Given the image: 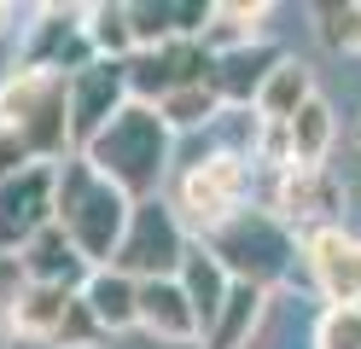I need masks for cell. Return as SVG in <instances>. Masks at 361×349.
Returning <instances> with one entry per match:
<instances>
[{
  "label": "cell",
  "instance_id": "1",
  "mask_svg": "<svg viewBox=\"0 0 361 349\" xmlns=\"http://www.w3.org/2000/svg\"><path fill=\"white\" fill-rule=\"evenodd\" d=\"M169 152H175V128L157 116V105H123L111 123L82 146V157L117 186L128 204L157 198V186L169 175Z\"/></svg>",
  "mask_w": 361,
  "mask_h": 349
},
{
  "label": "cell",
  "instance_id": "2",
  "mask_svg": "<svg viewBox=\"0 0 361 349\" xmlns=\"http://www.w3.org/2000/svg\"><path fill=\"white\" fill-rule=\"evenodd\" d=\"M128 216H134V204H128L82 152H71V157L59 163L53 221L64 227V239H71L94 268H111V262H117V245H123V233H128Z\"/></svg>",
  "mask_w": 361,
  "mask_h": 349
},
{
  "label": "cell",
  "instance_id": "3",
  "mask_svg": "<svg viewBox=\"0 0 361 349\" xmlns=\"http://www.w3.org/2000/svg\"><path fill=\"white\" fill-rule=\"evenodd\" d=\"M204 245L216 250V262L228 268L239 286H262V291L280 286L291 274V262L303 256V239L274 216V209H239L233 221L204 233Z\"/></svg>",
  "mask_w": 361,
  "mask_h": 349
},
{
  "label": "cell",
  "instance_id": "4",
  "mask_svg": "<svg viewBox=\"0 0 361 349\" xmlns=\"http://www.w3.org/2000/svg\"><path fill=\"white\" fill-rule=\"evenodd\" d=\"M245 192H251V157L233 146H216L204 157H192L175 180V216L198 227V239L216 233L221 221H233L245 209Z\"/></svg>",
  "mask_w": 361,
  "mask_h": 349
},
{
  "label": "cell",
  "instance_id": "5",
  "mask_svg": "<svg viewBox=\"0 0 361 349\" xmlns=\"http://www.w3.org/2000/svg\"><path fill=\"white\" fill-rule=\"evenodd\" d=\"M187 245H192V239H187V221L175 216V204L146 198V204H134L128 233H123L117 262H111V268H123L128 279H175Z\"/></svg>",
  "mask_w": 361,
  "mask_h": 349
},
{
  "label": "cell",
  "instance_id": "6",
  "mask_svg": "<svg viewBox=\"0 0 361 349\" xmlns=\"http://www.w3.org/2000/svg\"><path fill=\"white\" fill-rule=\"evenodd\" d=\"M344 180L332 169H280L274 175V192H268V209L298 233H314V227H344Z\"/></svg>",
  "mask_w": 361,
  "mask_h": 349
},
{
  "label": "cell",
  "instance_id": "7",
  "mask_svg": "<svg viewBox=\"0 0 361 349\" xmlns=\"http://www.w3.org/2000/svg\"><path fill=\"white\" fill-rule=\"evenodd\" d=\"M210 70H216V53L204 41H164V47H152V53L128 59V93L140 105H164L180 87H204Z\"/></svg>",
  "mask_w": 361,
  "mask_h": 349
},
{
  "label": "cell",
  "instance_id": "8",
  "mask_svg": "<svg viewBox=\"0 0 361 349\" xmlns=\"http://www.w3.org/2000/svg\"><path fill=\"white\" fill-rule=\"evenodd\" d=\"M53 186L59 163H35V169L0 180V256H24L35 233L53 227Z\"/></svg>",
  "mask_w": 361,
  "mask_h": 349
},
{
  "label": "cell",
  "instance_id": "9",
  "mask_svg": "<svg viewBox=\"0 0 361 349\" xmlns=\"http://www.w3.org/2000/svg\"><path fill=\"white\" fill-rule=\"evenodd\" d=\"M30 70H47V76L71 82L76 70L94 64V41H87V6H41V23L30 30L24 47Z\"/></svg>",
  "mask_w": 361,
  "mask_h": 349
},
{
  "label": "cell",
  "instance_id": "10",
  "mask_svg": "<svg viewBox=\"0 0 361 349\" xmlns=\"http://www.w3.org/2000/svg\"><path fill=\"white\" fill-rule=\"evenodd\" d=\"M123 105H134V93H128V64L94 59L87 70H76V76H71V140H76V152H82Z\"/></svg>",
  "mask_w": 361,
  "mask_h": 349
},
{
  "label": "cell",
  "instance_id": "11",
  "mask_svg": "<svg viewBox=\"0 0 361 349\" xmlns=\"http://www.w3.org/2000/svg\"><path fill=\"white\" fill-rule=\"evenodd\" d=\"M303 262L314 274V286L332 309H344V302H361V239L344 227H314L303 233Z\"/></svg>",
  "mask_w": 361,
  "mask_h": 349
},
{
  "label": "cell",
  "instance_id": "12",
  "mask_svg": "<svg viewBox=\"0 0 361 349\" xmlns=\"http://www.w3.org/2000/svg\"><path fill=\"white\" fill-rule=\"evenodd\" d=\"M286 64L280 47H268V41H251V47H239V53H221L216 70H210V87H216V99L228 105V111H257V93L268 87V76Z\"/></svg>",
  "mask_w": 361,
  "mask_h": 349
},
{
  "label": "cell",
  "instance_id": "13",
  "mask_svg": "<svg viewBox=\"0 0 361 349\" xmlns=\"http://www.w3.org/2000/svg\"><path fill=\"white\" fill-rule=\"evenodd\" d=\"M140 326L152 338H164V343L204 338V326H198L187 291H180V279H140Z\"/></svg>",
  "mask_w": 361,
  "mask_h": 349
},
{
  "label": "cell",
  "instance_id": "14",
  "mask_svg": "<svg viewBox=\"0 0 361 349\" xmlns=\"http://www.w3.org/2000/svg\"><path fill=\"white\" fill-rule=\"evenodd\" d=\"M24 268H30V279L35 286H64V291H82L87 286V274H94V262L64 239V227L53 221V227H41L35 239L24 245Z\"/></svg>",
  "mask_w": 361,
  "mask_h": 349
},
{
  "label": "cell",
  "instance_id": "15",
  "mask_svg": "<svg viewBox=\"0 0 361 349\" xmlns=\"http://www.w3.org/2000/svg\"><path fill=\"white\" fill-rule=\"evenodd\" d=\"M180 291H187V302H192V314H198V326H216V314H221V302H228V291H233V274L216 262V250L204 245V239H192L187 245V256H180Z\"/></svg>",
  "mask_w": 361,
  "mask_h": 349
},
{
  "label": "cell",
  "instance_id": "16",
  "mask_svg": "<svg viewBox=\"0 0 361 349\" xmlns=\"http://www.w3.org/2000/svg\"><path fill=\"white\" fill-rule=\"evenodd\" d=\"M82 302L105 326V338L140 326V279H128L123 268H94V274H87V286H82Z\"/></svg>",
  "mask_w": 361,
  "mask_h": 349
},
{
  "label": "cell",
  "instance_id": "17",
  "mask_svg": "<svg viewBox=\"0 0 361 349\" xmlns=\"http://www.w3.org/2000/svg\"><path fill=\"white\" fill-rule=\"evenodd\" d=\"M338 140V123H332V105L314 93V99L286 123V152H291V169H326V152Z\"/></svg>",
  "mask_w": 361,
  "mask_h": 349
},
{
  "label": "cell",
  "instance_id": "18",
  "mask_svg": "<svg viewBox=\"0 0 361 349\" xmlns=\"http://www.w3.org/2000/svg\"><path fill=\"white\" fill-rule=\"evenodd\" d=\"M309 99H314V76H309V64L286 59L274 76H268V87L257 93V116H262L268 128H286V123H291V116H298Z\"/></svg>",
  "mask_w": 361,
  "mask_h": 349
},
{
  "label": "cell",
  "instance_id": "19",
  "mask_svg": "<svg viewBox=\"0 0 361 349\" xmlns=\"http://www.w3.org/2000/svg\"><path fill=\"white\" fill-rule=\"evenodd\" d=\"M262 302H268L262 286H239L233 279V291H228V302H221L216 326L204 332V349H245L251 332H257V320H262Z\"/></svg>",
  "mask_w": 361,
  "mask_h": 349
},
{
  "label": "cell",
  "instance_id": "20",
  "mask_svg": "<svg viewBox=\"0 0 361 349\" xmlns=\"http://www.w3.org/2000/svg\"><path fill=\"white\" fill-rule=\"evenodd\" d=\"M71 302H76V291H64V286H35V279H30V291L18 297V309H12V332L47 343V338L59 332V320L71 314Z\"/></svg>",
  "mask_w": 361,
  "mask_h": 349
},
{
  "label": "cell",
  "instance_id": "21",
  "mask_svg": "<svg viewBox=\"0 0 361 349\" xmlns=\"http://www.w3.org/2000/svg\"><path fill=\"white\" fill-rule=\"evenodd\" d=\"M262 18H268V6H233V0H210V23H204V35H198V41H204L216 59H221V53H239V47L257 41Z\"/></svg>",
  "mask_w": 361,
  "mask_h": 349
},
{
  "label": "cell",
  "instance_id": "22",
  "mask_svg": "<svg viewBox=\"0 0 361 349\" xmlns=\"http://www.w3.org/2000/svg\"><path fill=\"white\" fill-rule=\"evenodd\" d=\"M59 76H47V70H30V64H18L6 82H0V128H18V123H30L35 105L53 93Z\"/></svg>",
  "mask_w": 361,
  "mask_h": 349
},
{
  "label": "cell",
  "instance_id": "23",
  "mask_svg": "<svg viewBox=\"0 0 361 349\" xmlns=\"http://www.w3.org/2000/svg\"><path fill=\"white\" fill-rule=\"evenodd\" d=\"M87 41H94V59L128 64L134 59V18H128V6H87Z\"/></svg>",
  "mask_w": 361,
  "mask_h": 349
},
{
  "label": "cell",
  "instance_id": "24",
  "mask_svg": "<svg viewBox=\"0 0 361 349\" xmlns=\"http://www.w3.org/2000/svg\"><path fill=\"white\" fill-rule=\"evenodd\" d=\"M228 111L216 99V87L204 82V87H180V93H169L164 105H157V116L175 128V134H187V128H216V116Z\"/></svg>",
  "mask_w": 361,
  "mask_h": 349
},
{
  "label": "cell",
  "instance_id": "25",
  "mask_svg": "<svg viewBox=\"0 0 361 349\" xmlns=\"http://www.w3.org/2000/svg\"><path fill=\"white\" fill-rule=\"evenodd\" d=\"M105 343V326L94 320V309L82 302V291H76V302H71V314L59 320V332L47 338V349H99Z\"/></svg>",
  "mask_w": 361,
  "mask_h": 349
},
{
  "label": "cell",
  "instance_id": "26",
  "mask_svg": "<svg viewBox=\"0 0 361 349\" xmlns=\"http://www.w3.org/2000/svg\"><path fill=\"white\" fill-rule=\"evenodd\" d=\"M314 30H321V41L332 47V53H361V6H314Z\"/></svg>",
  "mask_w": 361,
  "mask_h": 349
},
{
  "label": "cell",
  "instance_id": "27",
  "mask_svg": "<svg viewBox=\"0 0 361 349\" xmlns=\"http://www.w3.org/2000/svg\"><path fill=\"white\" fill-rule=\"evenodd\" d=\"M314 349H361V302L326 309L321 326H314Z\"/></svg>",
  "mask_w": 361,
  "mask_h": 349
},
{
  "label": "cell",
  "instance_id": "28",
  "mask_svg": "<svg viewBox=\"0 0 361 349\" xmlns=\"http://www.w3.org/2000/svg\"><path fill=\"white\" fill-rule=\"evenodd\" d=\"M30 291V268H24V256H0V320H12L18 309V297Z\"/></svg>",
  "mask_w": 361,
  "mask_h": 349
},
{
  "label": "cell",
  "instance_id": "29",
  "mask_svg": "<svg viewBox=\"0 0 361 349\" xmlns=\"http://www.w3.org/2000/svg\"><path fill=\"white\" fill-rule=\"evenodd\" d=\"M6 18H12V6H0V30H6Z\"/></svg>",
  "mask_w": 361,
  "mask_h": 349
},
{
  "label": "cell",
  "instance_id": "30",
  "mask_svg": "<svg viewBox=\"0 0 361 349\" xmlns=\"http://www.w3.org/2000/svg\"><path fill=\"white\" fill-rule=\"evenodd\" d=\"M355 140H361V123H355Z\"/></svg>",
  "mask_w": 361,
  "mask_h": 349
}]
</instances>
